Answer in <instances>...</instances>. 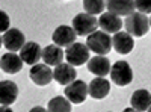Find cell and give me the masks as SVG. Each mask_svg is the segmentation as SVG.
<instances>
[{
	"mask_svg": "<svg viewBox=\"0 0 151 112\" xmlns=\"http://www.w3.org/2000/svg\"><path fill=\"white\" fill-rule=\"evenodd\" d=\"M73 29L76 30L79 36H88L92 32L97 30L98 27V20L95 18V15L88 14V12H82V14H77L73 18Z\"/></svg>",
	"mask_w": 151,
	"mask_h": 112,
	"instance_id": "3",
	"label": "cell"
},
{
	"mask_svg": "<svg viewBox=\"0 0 151 112\" xmlns=\"http://www.w3.org/2000/svg\"><path fill=\"white\" fill-rule=\"evenodd\" d=\"M86 46L89 47V50H92L97 55L106 56L112 50V38L110 35L104 30H95L91 35L86 36Z\"/></svg>",
	"mask_w": 151,
	"mask_h": 112,
	"instance_id": "1",
	"label": "cell"
},
{
	"mask_svg": "<svg viewBox=\"0 0 151 112\" xmlns=\"http://www.w3.org/2000/svg\"><path fill=\"white\" fill-rule=\"evenodd\" d=\"M9 27V17L6 15V12L0 11V29H2V32H6Z\"/></svg>",
	"mask_w": 151,
	"mask_h": 112,
	"instance_id": "24",
	"label": "cell"
},
{
	"mask_svg": "<svg viewBox=\"0 0 151 112\" xmlns=\"http://www.w3.org/2000/svg\"><path fill=\"white\" fill-rule=\"evenodd\" d=\"M106 8V0H83V9L88 14H103V11Z\"/></svg>",
	"mask_w": 151,
	"mask_h": 112,
	"instance_id": "22",
	"label": "cell"
},
{
	"mask_svg": "<svg viewBox=\"0 0 151 112\" xmlns=\"http://www.w3.org/2000/svg\"><path fill=\"white\" fill-rule=\"evenodd\" d=\"M67 62L74 67H80L89 61V47L82 43H73L65 52Z\"/></svg>",
	"mask_w": 151,
	"mask_h": 112,
	"instance_id": "5",
	"label": "cell"
},
{
	"mask_svg": "<svg viewBox=\"0 0 151 112\" xmlns=\"http://www.w3.org/2000/svg\"><path fill=\"white\" fill-rule=\"evenodd\" d=\"M18 97V86L12 80H2L0 82V103L2 106L12 105Z\"/></svg>",
	"mask_w": 151,
	"mask_h": 112,
	"instance_id": "15",
	"label": "cell"
},
{
	"mask_svg": "<svg viewBox=\"0 0 151 112\" xmlns=\"http://www.w3.org/2000/svg\"><path fill=\"white\" fill-rule=\"evenodd\" d=\"M106 9L116 15H130L134 12V0H107Z\"/></svg>",
	"mask_w": 151,
	"mask_h": 112,
	"instance_id": "16",
	"label": "cell"
},
{
	"mask_svg": "<svg viewBox=\"0 0 151 112\" xmlns=\"http://www.w3.org/2000/svg\"><path fill=\"white\" fill-rule=\"evenodd\" d=\"M29 77L38 86H45V85H48L55 79L53 77V71L50 70V65H47L45 62L44 64H35L30 68V71H29Z\"/></svg>",
	"mask_w": 151,
	"mask_h": 112,
	"instance_id": "8",
	"label": "cell"
},
{
	"mask_svg": "<svg viewBox=\"0 0 151 112\" xmlns=\"http://www.w3.org/2000/svg\"><path fill=\"white\" fill-rule=\"evenodd\" d=\"M124 27L132 36L141 38V36L147 35L150 29V18L147 17V14H142V12H133L125 18Z\"/></svg>",
	"mask_w": 151,
	"mask_h": 112,
	"instance_id": "2",
	"label": "cell"
},
{
	"mask_svg": "<svg viewBox=\"0 0 151 112\" xmlns=\"http://www.w3.org/2000/svg\"><path fill=\"white\" fill-rule=\"evenodd\" d=\"M112 46L119 55H129L133 47H134V40L129 32H116L115 36H112Z\"/></svg>",
	"mask_w": 151,
	"mask_h": 112,
	"instance_id": "9",
	"label": "cell"
},
{
	"mask_svg": "<svg viewBox=\"0 0 151 112\" xmlns=\"http://www.w3.org/2000/svg\"><path fill=\"white\" fill-rule=\"evenodd\" d=\"M148 111H150V112H151V106H150V108H148Z\"/></svg>",
	"mask_w": 151,
	"mask_h": 112,
	"instance_id": "25",
	"label": "cell"
},
{
	"mask_svg": "<svg viewBox=\"0 0 151 112\" xmlns=\"http://www.w3.org/2000/svg\"><path fill=\"white\" fill-rule=\"evenodd\" d=\"M52 38H53V43L60 46V47H70L73 43H76L77 33H76V30L73 27L62 24V26L56 27V30L53 32Z\"/></svg>",
	"mask_w": 151,
	"mask_h": 112,
	"instance_id": "11",
	"label": "cell"
},
{
	"mask_svg": "<svg viewBox=\"0 0 151 112\" xmlns=\"http://www.w3.org/2000/svg\"><path fill=\"white\" fill-rule=\"evenodd\" d=\"M109 74H110L112 82L118 86H125V85L132 83V80H133V71H132V67L129 65L127 61L115 62L112 65Z\"/></svg>",
	"mask_w": 151,
	"mask_h": 112,
	"instance_id": "4",
	"label": "cell"
},
{
	"mask_svg": "<svg viewBox=\"0 0 151 112\" xmlns=\"http://www.w3.org/2000/svg\"><path fill=\"white\" fill-rule=\"evenodd\" d=\"M47 109L52 111V112H70L71 111V102L65 97L56 95L55 98H52V100L48 102Z\"/></svg>",
	"mask_w": 151,
	"mask_h": 112,
	"instance_id": "21",
	"label": "cell"
},
{
	"mask_svg": "<svg viewBox=\"0 0 151 112\" xmlns=\"http://www.w3.org/2000/svg\"><path fill=\"white\" fill-rule=\"evenodd\" d=\"M86 65H88L89 73L95 74V76H101V77L107 76V74L110 73V68H112L110 61L103 55H97V56L91 58L86 62Z\"/></svg>",
	"mask_w": 151,
	"mask_h": 112,
	"instance_id": "14",
	"label": "cell"
},
{
	"mask_svg": "<svg viewBox=\"0 0 151 112\" xmlns=\"http://www.w3.org/2000/svg\"><path fill=\"white\" fill-rule=\"evenodd\" d=\"M130 103L134 111H148L151 106V92L148 90H136L132 94Z\"/></svg>",
	"mask_w": 151,
	"mask_h": 112,
	"instance_id": "20",
	"label": "cell"
},
{
	"mask_svg": "<svg viewBox=\"0 0 151 112\" xmlns=\"http://www.w3.org/2000/svg\"><path fill=\"white\" fill-rule=\"evenodd\" d=\"M98 26L101 27V30L107 32V33H116L121 30V27L124 26L122 20L119 18V15L112 14V12H103L98 18Z\"/></svg>",
	"mask_w": 151,
	"mask_h": 112,
	"instance_id": "10",
	"label": "cell"
},
{
	"mask_svg": "<svg viewBox=\"0 0 151 112\" xmlns=\"http://www.w3.org/2000/svg\"><path fill=\"white\" fill-rule=\"evenodd\" d=\"M150 26H151V18H150Z\"/></svg>",
	"mask_w": 151,
	"mask_h": 112,
	"instance_id": "26",
	"label": "cell"
},
{
	"mask_svg": "<svg viewBox=\"0 0 151 112\" xmlns=\"http://www.w3.org/2000/svg\"><path fill=\"white\" fill-rule=\"evenodd\" d=\"M88 88H89V95L92 98L101 100V98H104L110 92V83L104 77L97 76L94 80H91V83L88 85Z\"/></svg>",
	"mask_w": 151,
	"mask_h": 112,
	"instance_id": "19",
	"label": "cell"
},
{
	"mask_svg": "<svg viewBox=\"0 0 151 112\" xmlns=\"http://www.w3.org/2000/svg\"><path fill=\"white\" fill-rule=\"evenodd\" d=\"M64 94L71 103L79 105V103H83L86 100L88 94H89V88H88V85L83 80H74L65 86Z\"/></svg>",
	"mask_w": 151,
	"mask_h": 112,
	"instance_id": "6",
	"label": "cell"
},
{
	"mask_svg": "<svg viewBox=\"0 0 151 112\" xmlns=\"http://www.w3.org/2000/svg\"><path fill=\"white\" fill-rule=\"evenodd\" d=\"M20 56H21V59L26 62V64L35 65V64H38V61L42 58V48H41V46L38 43L29 41V43H26L21 47Z\"/></svg>",
	"mask_w": 151,
	"mask_h": 112,
	"instance_id": "12",
	"label": "cell"
},
{
	"mask_svg": "<svg viewBox=\"0 0 151 112\" xmlns=\"http://www.w3.org/2000/svg\"><path fill=\"white\" fill-rule=\"evenodd\" d=\"M53 77H55V80L59 83V85H70L71 82H74L76 80V77H77V73H76V70H74V65H71V64H59V65H56V68H55V71H53Z\"/></svg>",
	"mask_w": 151,
	"mask_h": 112,
	"instance_id": "13",
	"label": "cell"
},
{
	"mask_svg": "<svg viewBox=\"0 0 151 112\" xmlns=\"http://www.w3.org/2000/svg\"><path fill=\"white\" fill-rule=\"evenodd\" d=\"M64 58H65V53L62 50V47L58 44H50L42 48V61L50 67L62 64Z\"/></svg>",
	"mask_w": 151,
	"mask_h": 112,
	"instance_id": "18",
	"label": "cell"
},
{
	"mask_svg": "<svg viewBox=\"0 0 151 112\" xmlns=\"http://www.w3.org/2000/svg\"><path fill=\"white\" fill-rule=\"evenodd\" d=\"M134 6L142 14H151V0H134Z\"/></svg>",
	"mask_w": 151,
	"mask_h": 112,
	"instance_id": "23",
	"label": "cell"
},
{
	"mask_svg": "<svg viewBox=\"0 0 151 112\" xmlns=\"http://www.w3.org/2000/svg\"><path fill=\"white\" fill-rule=\"evenodd\" d=\"M2 43L6 50L9 52H18L21 47L26 44V36L18 29H8L2 35Z\"/></svg>",
	"mask_w": 151,
	"mask_h": 112,
	"instance_id": "7",
	"label": "cell"
},
{
	"mask_svg": "<svg viewBox=\"0 0 151 112\" xmlns=\"http://www.w3.org/2000/svg\"><path fill=\"white\" fill-rule=\"evenodd\" d=\"M23 59L21 56H18L15 52H9L5 53L0 61V68L3 73H9V74H15L23 68Z\"/></svg>",
	"mask_w": 151,
	"mask_h": 112,
	"instance_id": "17",
	"label": "cell"
}]
</instances>
